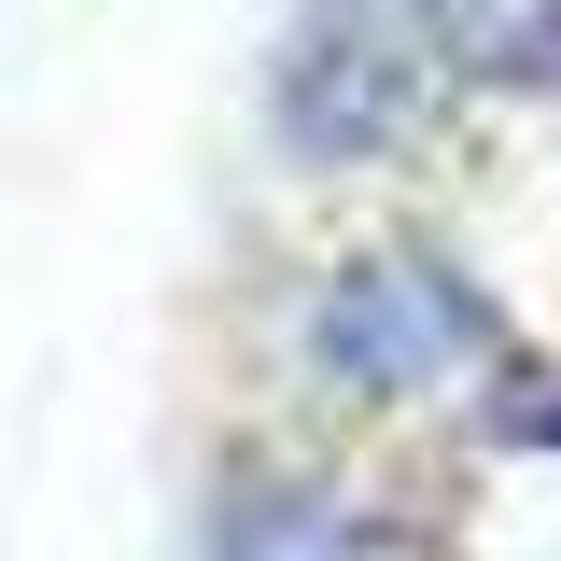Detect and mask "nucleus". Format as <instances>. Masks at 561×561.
<instances>
[{"mask_svg":"<svg viewBox=\"0 0 561 561\" xmlns=\"http://www.w3.org/2000/svg\"><path fill=\"white\" fill-rule=\"evenodd\" d=\"M323 351H351V365H408V351H449V309H421L408 280L379 267V280H351V309H323Z\"/></svg>","mask_w":561,"mask_h":561,"instance_id":"nucleus-1","label":"nucleus"},{"mask_svg":"<svg viewBox=\"0 0 561 561\" xmlns=\"http://www.w3.org/2000/svg\"><path fill=\"white\" fill-rule=\"evenodd\" d=\"M210 561H351V534L323 505H295V491H239L210 519Z\"/></svg>","mask_w":561,"mask_h":561,"instance_id":"nucleus-2","label":"nucleus"}]
</instances>
